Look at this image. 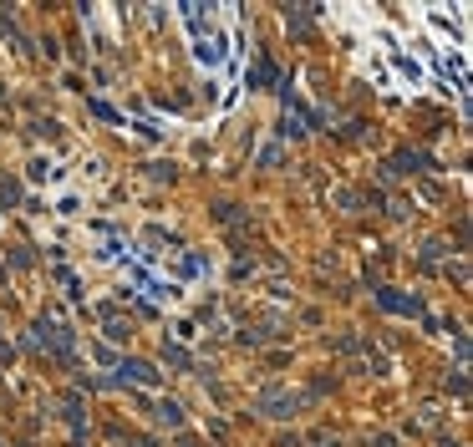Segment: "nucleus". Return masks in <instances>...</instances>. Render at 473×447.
Instances as JSON below:
<instances>
[{
	"label": "nucleus",
	"instance_id": "1",
	"mask_svg": "<svg viewBox=\"0 0 473 447\" xmlns=\"http://www.w3.org/2000/svg\"><path fill=\"white\" fill-rule=\"evenodd\" d=\"M123 371L133 376V381H158V376H153V371H148V366H143V361H123Z\"/></svg>",
	"mask_w": 473,
	"mask_h": 447
}]
</instances>
